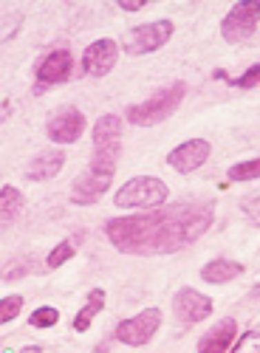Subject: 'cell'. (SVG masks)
<instances>
[{"label":"cell","instance_id":"6da1fadb","mask_svg":"<svg viewBox=\"0 0 260 353\" xmlns=\"http://www.w3.org/2000/svg\"><path fill=\"white\" fill-rule=\"evenodd\" d=\"M215 221V207L210 201H176L172 207L150 210L144 215L110 218L105 223V238L122 254L153 257L176 254L210 232Z\"/></svg>","mask_w":260,"mask_h":353},{"label":"cell","instance_id":"7a4b0ae2","mask_svg":"<svg viewBox=\"0 0 260 353\" xmlns=\"http://www.w3.org/2000/svg\"><path fill=\"white\" fill-rule=\"evenodd\" d=\"M122 116L117 113H105L94 125V153H91V164L85 172H79L74 184H71V203L77 207H91L97 203L113 184V175L119 167V156H122Z\"/></svg>","mask_w":260,"mask_h":353},{"label":"cell","instance_id":"3957f363","mask_svg":"<svg viewBox=\"0 0 260 353\" xmlns=\"http://www.w3.org/2000/svg\"><path fill=\"white\" fill-rule=\"evenodd\" d=\"M187 97V85L184 82H172L167 88H161L159 94H153L150 99H144L139 105H130L125 110V119L136 128H153L164 119H170L172 113L179 110V105L184 102Z\"/></svg>","mask_w":260,"mask_h":353},{"label":"cell","instance_id":"277c9868","mask_svg":"<svg viewBox=\"0 0 260 353\" xmlns=\"http://www.w3.org/2000/svg\"><path fill=\"white\" fill-rule=\"evenodd\" d=\"M170 198V187L156 175H136L119 192L113 195V203L119 210H156Z\"/></svg>","mask_w":260,"mask_h":353},{"label":"cell","instance_id":"5b68a950","mask_svg":"<svg viewBox=\"0 0 260 353\" xmlns=\"http://www.w3.org/2000/svg\"><path fill=\"white\" fill-rule=\"evenodd\" d=\"M257 23H260V0H241L221 20V37L232 46L246 43L257 32Z\"/></svg>","mask_w":260,"mask_h":353},{"label":"cell","instance_id":"8992f818","mask_svg":"<svg viewBox=\"0 0 260 353\" xmlns=\"http://www.w3.org/2000/svg\"><path fill=\"white\" fill-rule=\"evenodd\" d=\"M172 37V20H156V23H144L136 26L125 34L122 48L128 57H144V54H153L159 48H164Z\"/></svg>","mask_w":260,"mask_h":353},{"label":"cell","instance_id":"52a82bcc","mask_svg":"<svg viewBox=\"0 0 260 353\" xmlns=\"http://www.w3.org/2000/svg\"><path fill=\"white\" fill-rule=\"evenodd\" d=\"M159 328H161V308H144L136 316L122 319L117 325V331H113V339L122 342V345L141 347L156 336Z\"/></svg>","mask_w":260,"mask_h":353},{"label":"cell","instance_id":"ba28073f","mask_svg":"<svg viewBox=\"0 0 260 353\" xmlns=\"http://www.w3.org/2000/svg\"><path fill=\"white\" fill-rule=\"evenodd\" d=\"M74 68V57L68 48H54L48 51L43 60L37 63V82H34V94H43L51 85H63L68 82Z\"/></svg>","mask_w":260,"mask_h":353},{"label":"cell","instance_id":"9c48e42d","mask_svg":"<svg viewBox=\"0 0 260 353\" xmlns=\"http://www.w3.org/2000/svg\"><path fill=\"white\" fill-rule=\"evenodd\" d=\"M85 133V113L74 105H66L60 110L51 113V119L46 122V136L54 144H74Z\"/></svg>","mask_w":260,"mask_h":353},{"label":"cell","instance_id":"30bf717a","mask_svg":"<svg viewBox=\"0 0 260 353\" xmlns=\"http://www.w3.org/2000/svg\"><path fill=\"white\" fill-rule=\"evenodd\" d=\"M172 314L179 316V322L184 328L195 325V322H204L212 314V300L207 297V294L184 285V288L176 291V297H172Z\"/></svg>","mask_w":260,"mask_h":353},{"label":"cell","instance_id":"8fae6325","mask_svg":"<svg viewBox=\"0 0 260 353\" xmlns=\"http://www.w3.org/2000/svg\"><path fill=\"white\" fill-rule=\"evenodd\" d=\"M119 60V43L110 40V37H102V40H94L82 54V71L88 77H105L113 71Z\"/></svg>","mask_w":260,"mask_h":353},{"label":"cell","instance_id":"7c38bea8","mask_svg":"<svg viewBox=\"0 0 260 353\" xmlns=\"http://www.w3.org/2000/svg\"><path fill=\"white\" fill-rule=\"evenodd\" d=\"M210 153H212V147H210L207 139H190V141L179 144L176 150H170L167 164L176 172H181V175H190L210 159Z\"/></svg>","mask_w":260,"mask_h":353},{"label":"cell","instance_id":"4fadbf2b","mask_svg":"<svg viewBox=\"0 0 260 353\" xmlns=\"http://www.w3.org/2000/svg\"><path fill=\"white\" fill-rule=\"evenodd\" d=\"M235 339H238V322L226 316L198 339V353H226L235 345Z\"/></svg>","mask_w":260,"mask_h":353},{"label":"cell","instance_id":"5bb4252c","mask_svg":"<svg viewBox=\"0 0 260 353\" xmlns=\"http://www.w3.org/2000/svg\"><path fill=\"white\" fill-rule=\"evenodd\" d=\"M66 167V153L63 150H43L37 153L26 167V179L28 181H51L54 175H60V170Z\"/></svg>","mask_w":260,"mask_h":353},{"label":"cell","instance_id":"9a60e30c","mask_svg":"<svg viewBox=\"0 0 260 353\" xmlns=\"http://www.w3.org/2000/svg\"><path fill=\"white\" fill-rule=\"evenodd\" d=\"M241 274H243V263L229 260V257H215L201 269V280L210 283V285H223V283L235 280Z\"/></svg>","mask_w":260,"mask_h":353},{"label":"cell","instance_id":"2e32d148","mask_svg":"<svg viewBox=\"0 0 260 353\" xmlns=\"http://www.w3.org/2000/svg\"><path fill=\"white\" fill-rule=\"evenodd\" d=\"M105 300H108L105 288H91V291H88V297H85V305H82L79 314L74 316V331H77V334H85V331L91 328L94 316L105 308Z\"/></svg>","mask_w":260,"mask_h":353},{"label":"cell","instance_id":"e0dca14e","mask_svg":"<svg viewBox=\"0 0 260 353\" xmlns=\"http://www.w3.org/2000/svg\"><path fill=\"white\" fill-rule=\"evenodd\" d=\"M23 203H26V201H23V192H20L17 187H12V184L0 187V218H3L6 226L20 218Z\"/></svg>","mask_w":260,"mask_h":353},{"label":"cell","instance_id":"ac0fdd59","mask_svg":"<svg viewBox=\"0 0 260 353\" xmlns=\"http://www.w3.org/2000/svg\"><path fill=\"white\" fill-rule=\"evenodd\" d=\"M226 175H229V181H254V179H260V159L232 164Z\"/></svg>","mask_w":260,"mask_h":353},{"label":"cell","instance_id":"d6986e66","mask_svg":"<svg viewBox=\"0 0 260 353\" xmlns=\"http://www.w3.org/2000/svg\"><path fill=\"white\" fill-rule=\"evenodd\" d=\"M74 254H77L74 241H63V243H57V246L48 252V257H46V266H48V269H60V266H66V263H68Z\"/></svg>","mask_w":260,"mask_h":353},{"label":"cell","instance_id":"ffe728a7","mask_svg":"<svg viewBox=\"0 0 260 353\" xmlns=\"http://www.w3.org/2000/svg\"><path fill=\"white\" fill-rule=\"evenodd\" d=\"M57 322H60V311L51 308V305H43V308H37L32 316H28V325L32 328H54Z\"/></svg>","mask_w":260,"mask_h":353},{"label":"cell","instance_id":"44dd1931","mask_svg":"<svg viewBox=\"0 0 260 353\" xmlns=\"http://www.w3.org/2000/svg\"><path fill=\"white\" fill-rule=\"evenodd\" d=\"M229 353H260V325L241 334V339H235V345Z\"/></svg>","mask_w":260,"mask_h":353},{"label":"cell","instance_id":"7402d4cb","mask_svg":"<svg viewBox=\"0 0 260 353\" xmlns=\"http://www.w3.org/2000/svg\"><path fill=\"white\" fill-rule=\"evenodd\" d=\"M23 311V297H3L0 300V322H3V325H9V322L17 316Z\"/></svg>","mask_w":260,"mask_h":353},{"label":"cell","instance_id":"603a6c76","mask_svg":"<svg viewBox=\"0 0 260 353\" xmlns=\"http://www.w3.org/2000/svg\"><path fill=\"white\" fill-rule=\"evenodd\" d=\"M229 85H235V88H241V91H249V88H257L260 85V63L257 65H252L246 74H241L238 79H229Z\"/></svg>","mask_w":260,"mask_h":353},{"label":"cell","instance_id":"cb8c5ba5","mask_svg":"<svg viewBox=\"0 0 260 353\" xmlns=\"http://www.w3.org/2000/svg\"><path fill=\"white\" fill-rule=\"evenodd\" d=\"M241 210H243V215L249 218V223H252V226H260V195L246 198V201L241 203Z\"/></svg>","mask_w":260,"mask_h":353},{"label":"cell","instance_id":"d4e9b609","mask_svg":"<svg viewBox=\"0 0 260 353\" xmlns=\"http://www.w3.org/2000/svg\"><path fill=\"white\" fill-rule=\"evenodd\" d=\"M119 9H122V12H141L144 3H119Z\"/></svg>","mask_w":260,"mask_h":353},{"label":"cell","instance_id":"484cf974","mask_svg":"<svg viewBox=\"0 0 260 353\" xmlns=\"http://www.w3.org/2000/svg\"><path fill=\"white\" fill-rule=\"evenodd\" d=\"M20 353H43V347H40V345H28V347H23Z\"/></svg>","mask_w":260,"mask_h":353},{"label":"cell","instance_id":"4316f807","mask_svg":"<svg viewBox=\"0 0 260 353\" xmlns=\"http://www.w3.org/2000/svg\"><path fill=\"white\" fill-rule=\"evenodd\" d=\"M9 113H12V105H9V99H3V122L9 119Z\"/></svg>","mask_w":260,"mask_h":353}]
</instances>
